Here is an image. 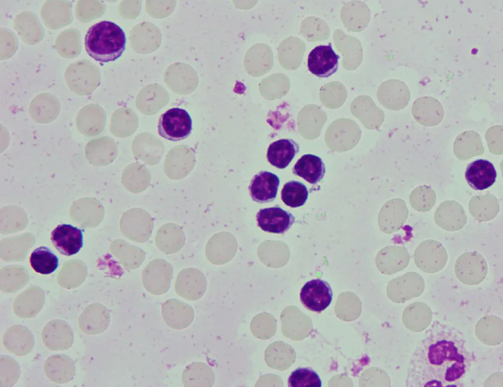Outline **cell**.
Masks as SVG:
<instances>
[{"label": "cell", "mask_w": 503, "mask_h": 387, "mask_svg": "<svg viewBox=\"0 0 503 387\" xmlns=\"http://www.w3.org/2000/svg\"><path fill=\"white\" fill-rule=\"evenodd\" d=\"M474 359L461 331L434 321L411 356L406 386L462 387Z\"/></svg>", "instance_id": "6da1fadb"}, {"label": "cell", "mask_w": 503, "mask_h": 387, "mask_svg": "<svg viewBox=\"0 0 503 387\" xmlns=\"http://www.w3.org/2000/svg\"><path fill=\"white\" fill-rule=\"evenodd\" d=\"M126 37L122 29L110 21H102L91 26L84 38L87 54L101 62L120 58L125 49Z\"/></svg>", "instance_id": "7a4b0ae2"}, {"label": "cell", "mask_w": 503, "mask_h": 387, "mask_svg": "<svg viewBox=\"0 0 503 387\" xmlns=\"http://www.w3.org/2000/svg\"><path fill=\"white\" fill-rule=\"evenodd\" d=\"M193 122L191 116L185 109L170 108L160 116L158 132L162 138L176 142L186 139L191 133Z\"/></svg>", "instance_id": "3957f363"}, {"label": "cell", "mask_w": 503, "mask_h": 387, "mask_svg": "<svg viewBox=\"0 0 503 387\" xmlns=\"http://www.w3.org/2000/svg\"><path fill=\"white\" fill-rule=\"evenodd\" d=\"M123 235L135 242L143 243L150 238L153 229V219L146 210L133 208L126 211L120 220Z\"/></svg>", "instance_id": "277c9868"}, {"label": "cell", "mask_w": 503, "mask_h": 387, "mask_svg": "<svg viewBox=\"0 0 503 387\" xmlns=\"http://www.w3.org/2000/svg\"><path fill=\"white\" fill-rule=\"evenodd\" d=\"M173 273V267L170 263L163 259L154 260L142 272L143 286L151 294H164L170 288Z\"/></svg>", "instance_id": "5b68a950"}, {"label": "cell", "mask_w": 503, "mask_h": 387, "mask_svg": "<svg viewBox=\"0 0 503 387\" xmlns=\"http://www.w3.org/2000/svg\"><path fill=\"white\" fill-rule=\"evenodd\" d=\"M300 301L307 309L320 313L331 304L333 291L329 284L321 279H313L306 282L300 294Z\"/></svg>", "instance_id": "8992f818"}, {"label": "cell", "mask_w": 503, "mask_h": 387, "mask_svg": "<svg viewBox=\"0 0 503 387\" xmlns=\"http://www.w3.org/2000/svg\"><path fill=\"white\" fill-rule=\"evenodd\" d=\"M446 250L441 243L432 240L424 241L415 250L416 266L423 271L435 272L442 269L447 261Z\"/></svg>", "instance_id": "52a82bcc"}, {"label": "cell", "mask_w": 503, "mask_h": 387, "mask_svg": "<svg viewBox=\"0 0 503 387\" xmlns=\"http://www.w3.org/2000/svg\"><path fill=\"white\" fill-rule=\"evenodd\" d=\"M339 58L333 50L331 43L319 45L309 52L307 68L316 77L327 78L337 71Z\"/></svg>", "instance_id": "ba28073f"}, {"label": "cell", "mask_w": 503, "mask_h": 387, "mask_svg": "<svg viewBox=\"0 0 503 387\" xmlns=\"http://www.w3.org/2000/svg\"><path fill=\"white\" fill-rule=\"evenodd\" d=\"M51 239L56 250L66 256L77 254L83 246L82 231L67 224L58 225L52 231Z\"/></svg>", "instance_id": "9c48e42d"}, {"label": "cell", "mask_w": 503, "mask_h": 387, "mask_svg": "<svg viewBox=\"0 0 503 387\" xmlns=\"http://www.w3.org/2000/svg\"><path fill=\"white\" fill-rule=\"evenodd\" d=\"M42 341L46 347L53 351L69 349L74 342V334L68 323L56 319L49 322L42 332Z\"/></svg>", "instance_id": "30bf717a"}, {"label": "cell", "mask_w": 503, "mask_h": 387, "mask_svg": "<svg viewBox=\"0 0 503 387\" xmlns=\"http://www.w3.org/2000/svg\"><path fill=\"white\" fill-rule=\"evenodd\" d=\"M257 226L263 231L274 234H283L295 221L290 212L279 207L261 209L256 214Z\"/></svg>", "instance_id": "8fae6325"}, {"label": "cell", "mask_w": 503, "mask_h": 387, "mask_svg": "<svg viewBox=\"0 0 503 387\" xmlns=\"http://www.w3.org/2000/svg\"><path fill=\"white\" fill-rule=\"evenodd\" d=\"M110 311L101 303L88 305L81 314L78 323L83 331L90 335H96L104 331L110 325Z\"/></svg>", "instance_id": "7c38bea8"}, {"label": "cell", "mask_w": 503, "mask_h": 387, "mask_svg": "<svg viewBox=\"0 0 503 387\" xmlns=\"http://www.w3.org/2000/svg\"><path fill=\"white\" fill-rule=\"evenodd\" d=\"M497 177V171L493 163L483 159H476L469 163L465 173L467 183L476 190H483L491 187L495 182Z\"/></svg>", "instance_id": "4fadbf2b"}, {"label": "cell", "mask_w": 503, "mask_h": 387, "mask_svg": "<svg viewBox=\"0 0 503 387\" xmlns=\"http://www.w3.org/2000/svg\"><path fill=\"white\" fill-rule=\"evenodd\" d=\"M162 316L169 327L181 330L188 327L194 318L193 308L180 300L172 298L166 301L162 306Z\"/></svg>", "instance_id": "5bb4252c"}, {"label": "cell", "mask_w": 503, "mask_h": 387, "mask_svg": "<svg viewBox=\"0 0 503 387\" xmlns=\"http://www.w3.org/2000/svg\"><path fill=\"white\" fill-rule=\"evenodd\" d=\"M279 179L277 175L261 171L254 175L249 189L252 199L257 203L273 201L276 198Z\"/></svg>", "instance_id": "9a60e30c"}, {"label": "cell", "mask_w": 503, "mask_h": 387, "mask_svg": "<svg viewBox=\"0 0 503 387\" xmlns=\"http://www.w3.org/2000/svg\"><path fill=\"white\" fill-rule=\"evenodd\" d=\"M3 345L5 349L16 356H23L32 350L34 338L31 331L22 325L9 327L3 336Z\"/></svg>", "instance_id": "2e32d148"}, {"label": "cell", "mask_w": 503, "mask_h": 387, "mask_svg": "<svg viewBox=\"0 0 503 387\" xmlns=\"http://www.w3.org/2000/svg\"><path fill=\"white\" fill-rule=\"evenodd\" d=\"M44 371L52 382L59 384L70 381L75 375L74 361L68 356L56 354L50 356L45 361Z\"/></svg>", "instance_id": "e0dca14e"}, {"label": "cell", "mask_w": 503, "mask_h": 387, "mask_svg": "<svg viewBox=\"0 0 503 387\" xmlns=\"http://www.w3.org/2000/svg\"><path fill=\"white\" fill-rule=\"evenodd\" d=\"M185 242V235L182 228L173 223L162 225L156 233V245L159 250L167 254L178 252Z\"/></svg>", "instance_id": "ac0fdd59"}, {"label": "cell", "mask_w": 503, "mask_h": 387, "mask_svg": "<svg viewBox=\"0 0 503 387\" xmlns=\"http://www.w3.org/2000/svg\"><path fill=\"white\" fill-rule=\"evenodd\" d=\"M299 144L290 139H282L272 143L267 152L268 161L280 169L285 168L299 152Z\"/></svg>", "instance_id": "d6986e66"}, {"label": "cell", "mask_w": 503, "mask_h": 387, "mask_svg": "<svg viewBox=\"0 0 503 387\" xmlns=\"http://www.w3.org/2000/svg\"><path fill=\"white\" fill-rule=\"evenodd\" d=\"M176 293L190 300L198 299L202 293V278L200 272L194 268H186L178 274L175 283Z\"/></svg>", "instance_id": "ffe728a7"}, {"label": "cell", "mask_w": 503, "mask_h": 387, "mask_svg": "<svg viewBox=\"0 0 503 387\" xmlns=\"http://www.w3.org/2000/svg\"><path fill=\"white\" fill-rule=\"evenodd\" d=\"M292 172L308 183L315 184L323 179L326 168L321 158L314 154H307L298 160Z\"/></svg>", "instance_id": "44dd1931"}, {"label": "cell", "mask_w": 503, "mask_h": 387, "mask_svg": "<svg viewBox=\"0 0 503 387\" xmlns=\"http://www.w3.org/2000/svg\"><path fill=\"white\" fill-rule=\"evenodd\" d=\"M105 118L97 108L88 106L81 110L76 118V124L79 132L88 137L99 134L104 129Z\"/></svg>", "instance_id": "7402d4cb"}, {"label": "cell", "mask_w": 503, "mask_h": 387, "mask_svg": "<svg viewBox=\"0 0 503 387\" xmlns=\"http://www.w3.org/2000/svg\"><path fill=\"white\" fill-rule=\"evenodd\" d=\"M112 251L126 269L134 270L139 268L145 258L140 248L132 245L122 239H117L112 244Z\"/></svg>", "instance_id": "603a6c76"}, {"label": "cell", "mask_w": 503, "mask_h": 387, "mask_svg": "<svg viewBox=\"0 0 503 387\" xmlns=\"http://www.w3.org/2000/svg\"><path fill=\"white\" fill-rule=\"evenodd\" d=\"M44 301V296L42 293L26 292L15 299L13 310L14 313L21 318H32L42 309Z\"/></svg>", "instance_id": "cb8c5ba5"}, {"label": "cell", "mask_w": 503, "mask_h": 387, "mask_svg": "<svg viewBox=\"0 0 503 387\" xmlns=\"http://www.w3.org/2000/svg\"><path fill=\"white\" fill-rule=\"evenodd\" d=\"M112 145L108 138L92 140L85 146L84 155L87 161L95 166L108 164L112 158Z\"/></svg>", "instance_id": "d4e9b609"}, {"label": "cell", "mask_w": 503, "mask_h": 387, "mask_svg": "<svg viewBox=\"0 0 503 387\" xmlns=\"http://www.w3.org/2000/svg\"><path fill=\"white\" fill-rule=\"evenodd\" d=\"M435 222L443 229L449 231L462 229L467 222V217L463 208H447L439 206L435 213Z\"/></svg>", "instance_id": "484cf974"}, {"label": "cell", "mask_w": 503, "mask_h": 387, "mask_svg": "<svg viewBox=\"0 0 503 387\" xmlns=\"http://www.w3.org/2000/svg\"><path fill=\"white\" fill-rule=\"evenodd\" d=\"M29 263L36 272L49 274L57 268L58 259L50 248L42 246L36 248L31 253Z\"/></svg>", "instance_id": "4316f807"}, {"label": "cell", "mask_w": 503, "mask_h": 387, "mask_svg": "<svg viewBox=\"0 0 503 387\" xmlns=\"http://www.w3.org/2000/svg\"><path fill=\"white\" fill-rule=\"evenodd\" d=\"M307 186L302 182L290 180L285 183L281 191V199L287 206L298 208L304 205L307 198Z\"/></svg>", "instance_id": "83f0119b"}, {"label": "cell", "mask_w": 503, "mask_h": 387, "mask_svg": "<svg viewBox=\"0 0 503 387\" xmlns=\"http://www.w3.org/2000/svg\"><path fill=\"white\" fill-rule=\"evenodd\" d=\"M455 272L471 274L479 272L486 274L487 266L484 258L479 254L468 252L462 254L457 260Z\"/></svg>", "instance_id": "f1b7e54d"}, {"label": "cell", "mask_w": 503, "mask_h": 387, "mask_svg": "<svg viewBox=\"0 0 503 387\" xmlns=\"http://www.w3.org/2000/svg\"><path fill=\"white\" fill-rule=\"evenodd\" d=\"M288 386L321 387L322 381L318 374L313 369L299 367L291 372L288 379Z\"/></svg>", "instance_id": "f546056e"}, {"label": "cell", "mask_w": 503, "mask_h": 387, "mask_svg": "<svg viewBox=\"0 0 503 387\" xmlns=\"http://www.w3.org/2000/svg\"><path fill=\"white\" fill-rule=\"evenodd\" d=\"M20 368L18 363L7 356L0 357V386L11 387L17 382Z\"/></svg>", "instance_id": "4dcf8cb0"}, {"label": "cell", "mask_w": 503, "mask_h": 387, "mask_svg": "<svg viewBox=\"0 0 503 387\" xmlns=\"http://www.w3.org/2000/svg\"><path fill=\"white\" fill-rule=\"evenodd\" d=\"M59 112L57 105L43 103L33 105L29 110L32 119L39 124H47L53 121L58 116Z\"/></svg>", "instance_id": "1f68e13d"}]
</instances>
